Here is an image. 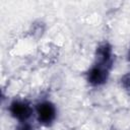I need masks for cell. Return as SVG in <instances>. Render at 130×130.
<instances>
[{
	"instance_id": "6da1fadb",
	"label": "cell",
	"mask_w": 130,
	"mask_h": 130,
	"mask_svg": "<svg viewBox=\"0 0 130 130\" xmlns=\"http://www.w3.org/2000/svg\"><path fill=\"white\" fill-rule=\"evenodd\" d=\"M58 119V108L50 99H41L35 103V120L38 125L52 127Z\"/></svg>"
},
{
	"instance_id": "7a4b0ae2",
	"label": "cell",
	"mask_w": 130,
	"mask_h": 130,
	"mask_svg": "<svg viewBox=\"0 0 130 130\" xmlns=\"http://www.w3.org/2000/svg\"><path fill=\"white\" fill-rule=\"evenodd\" d=\"M7 112L17 123L28 122L35 119V104L24 98H14L9 102Z\"/></svg>"
},
{
	"instance_id": "3957f363",
	"label": "cell",
	"mask_w": 130,
	"mask_h": 130,
	"mask_svg": "<svg viewBox=\"0 0 130 130\" xmlns=\"http://www.w3.org/2000/svg\"><path fill=\"white\" fill-rule=\"evenodd\" d=\"M111 72L112 69L92 62L91 65L85 71L84 78L86 83L90 87L99 88V87H103L108 83L111 76Z\"/></svg>"
},
{
	"instance_id": "277c9868",
	"label": "cell",
	"mask_w": 130,
	"mask_h": 130,
	"mask_svg": "<svg viewBox=\"0 0 130 130\" xmlns=\"http://www.w3.org/2000/svg\"><path fill=\"white\" fill-rule=\"evenodd\" d=\"M93 62L113 70L115 64V51L113 45L108 41L101 42L94 49Z\"/></svg>"
},
{
	"instance_id": "5b68a950",
	"label": "cell",
	"mask_w": 130,
	"mask_h": 130,
	"mask_svg": "<svg viewBox=\"0 0 130 130\" xmlns=\"http://www.w3.org/2000/svg\"><path fill=\"white\" fill-rule=\"evenodd\" d=\"M119 85L123 91L130 94V71H127L120 76Z\"/></svg>"
},
{
	"instance_id": "8992f818",
	"label": "cell",
	"mask_w": 130,
	"mask_h": 130,
	"mask_svg": "<svg viewBox=\"0 0 130 130\" xmlns=\"http://www.w3.org/2000/svg\"><path fill=\"white\" fill-rule=\"evenodd\" d=\"M15 130H39L37 125L32 123V121L23 122V123H17Z\"/></svg>"
},
{
	"instance_id": "52a82bcc",
	"label": "cell",
	"mask_w": 130,
	"mask_h": 130,
	"mask_svg": "<svg viewBox=\"0 0 130 130\" xmlns=\"http://www.w3.org/2000/svg\"><path fill=\"white\" fill-rule=\"evenodd\" d=\"M126 56H127V61L130 63V47L128 48V51H127V55Z\"/></svg>"
}]
</instances>
